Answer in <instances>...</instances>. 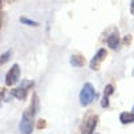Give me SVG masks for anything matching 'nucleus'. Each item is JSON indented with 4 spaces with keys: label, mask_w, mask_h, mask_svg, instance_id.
<instances>
[{
    "label": "nucleus",
    "mask_w": 134,
    "mask_h": 134,
    "mask_svg": "<svg viewBox=\"0 0 134 134\" xmlns=\"http://www.w3.org/2000/svg\"><path fill=\"white\" fill-rule=\"evenodd\" d=\"M97 97V93H95V88L91 83H85L82 90H81V94H79V100H81V105L82 106H87L93 102V99Z\"/></svg>",
    "instance_id": "1"
},
{
    "label": "nucleus",
    "mask_w": 134,
    "mask_h": 134,
    "mask_svg": "<svg viewBox=\"0 0 134 134\" xmlns=\"http://www.w3.org/2000/svg\"><path fill=\"white\" fill-rule=\"evenodd\" d=\"M19 129H20L21 134H31L32 133V129H34V114L31 113L30 110H26L23 113Z\"/></svg>",
    "instance_id": "2"
},
{
    "label": "nucleus",
    "mask_w": 134,
    "mask_h": 134,
    "mask_svg": "<svg viewBox=\"0 0 134 134\" xmlns=\"http://www.w3.org/2000/svg\"><path fill=\"white\" fill-rule=\"evenodd\" d=\"M32 86H34V81L26 79V81L21 82V85H20L18 88L11 90V94H12L16 99L23 100V99H26V97H27V94H28V90H30V88H32Z\"/></svg>",
    "instance_id": "3"
},
{
    "label": "nucleus",
    "mask_w": 134,
    "mask_h": 134,
    "mask_svg": "<svg viewBox=\"0 0 134 134\" xmlns=\"http://www.w3.org/2000/svg\"><path fill=\"white\" fill-rule=\"evenodd\" d=\"M19 76H20V67H19V64H14L5 75V85L14 86L19 81Z\"/></svg>",
    "instance_id": "4"
},
{
    "label": "nucleus",
    "mask_w": 134,
    "mask_h": 134,
    "mask_svg": "<svg viewBox=\"0 0 134 134\" xmlns=\"http://www.w3.org/2000/svg\"><path fill=\"white\" fill-rule=\"evenodd\" d=\"M97 124H98V115L88 114V117L83 122V134H93Z\"/></svg>",
    "instance_id": "5"
},
{
    "label": "nucleus",
    "mask_w": 134,
    "mask_h": 134,
    "mask_svg": "<svg viewBox=\"0 0 134 134\" xmlns=\"http://www.w3.org/2000/svg\"><path fill=\"white\" fill-rule=\"evenodd\" d=\"M107 57V51L105 50V48H100L95 55H94V58L91 59V62H90V69L91 70H98L99 69V66H100V63H102L103 60H105V58Z\"/></svg>",
    "instance_id": "6"
},
{
    "label": "nucleus",
    "mask_w": 134,
    "mask_h": 134,
    "mask_svg": "<svg viewBox=\"0 0 134 134\" xmlns=\"http://www.w3.org/2000/svg\"><path fill=\"white\" fill-rule=\"evenodd\" d=\"M118 43H119V35H118V32H113L111 35L107 38V46L110 48H113L115 50L118 47Z\"/></svg>",
    "instance_id": "7"
},
{
    "label": "nucleus",
    "mask_w": 134,
    "mask_h": 134,
    "mask_svg": "<svg viewBox=\"0 0 134 134\" xmlns=\"http://www.w3.org/2000/svg\"><path fill=\"white\" fill-rule=\"evenodd\" d=\"M70 63L72 67H82L85 64V58L82 57L81 54H75V55H71V59H70Z\"/></svg>",
    "instance_id": "8"
},
{
    "label": "nucleus",
    "mask_w": 134,
    "mask_h": 134,
    "mask_svg": "<svg viewBox=\"0 0 134 134\" xmlns=\"http://www.w3.org/2000/svg\"><path fill=\"white\" fill-rule=\"evenodd\" d=\"M119 121H121V124H124V125L131 124V122H134V113L124 111V113H121V115H119Z\"/></svg>",
    "instance_id": "9"
},
{
    "label": "nucleus",
    "mask_w": 134,
    "mask_h": 134,
    "mask_svg": "<svg viewBox=\"0 0 134 134\" xmlns=\"http://www.w3.org/2000/svg\"><path fill=\"white\" fill-rule=\"evenodd\" d=\"M11 55H12V50H8V51H5L4 54L0 55V66L5 64V63L11 59Z\"/></svg>",
    "instance_id": "10"
},
{
    "label": "nucleus",
    "mask_w": 134,
    "mask_h": 134,
    "mask_svg": "<svg viewBox=\"0 0 134 134\" xmlns=\"http://www.w3.org/2000/svg\"><path fill=\"white\" fill-rule=\"evenodd\" d=\"M19 21H20V23H23V24H27V26H34V27H38V26H39L38 21L31 20V19H27L26 16H21V18L19 19Z\"/></svg>",
    "instance_id": "11"
},
{
    "label": "nucleus",
    "mask_w": 134,
    "mask_h": 134,
    "mask_svg": "<svg viewBox=\"0 0 134 134\" xmlns=\"http://www.w3.org/2000/svg\"><path fill=\"white\" fill-rule=\"evenodd\" d=\"M113 91H114L113 85H107V86L105 87V90H103V94H105V97H109V95L113 94Z\"/></svg>",
    "instance_id": "12"
},
{
    "label": "nucleus",
    "mask_w": 134,
    "mask_h": 134,
    "mask_svg": "<svg viewBox=\"0 0 134 134\" xmlns=\"http://www.w3.org/2000/svg\"><path fill=\"white\" fill-rule=\"evenodd\" d=\"M3 3H4V0H0V30H2V23H3V14H2Z\"/></svg>",
    "instance_id": "13"
},
{
    "label": "nucleus",
    "mask_w": 134,
    "mask_h": 134,
    "mask_svg": "<svg viewBox=\"0 0 134 134\" xmlns=\"http://www.w3.org/2000/svg\"><path fill=\"white\" fill-rule=\"evenodd\" d=\"M100 106H102V107H107V106H109V97H103Z\"/></svg>",
    "instance_id": "14"
},
{
    "label": "nucleus",
    "mask_w": 134,
    "mask_h": 134,
    "mask_svg": "<svg viewBox=\"0 0 134 134\" xmlns=\"http://www.w3.org/2000/svg\"><path fill=\"white\" fill-rule=\"evenodd\" d=\"M42 127H46V121L44 119H39L38 121V129H42Z\"/></svg>",
    "instance_id": "15"
},
{
    "label": "nucleus",
    "mask_w": 134,
    "mask_h": 134,
    "mask_svg": "<svg viewBox=\"0 0 134 134\" xmlns=\"http://www.w3.org/2000/svg\"><path fill=\"white\" fill-rule=\"evenodd\" d=\"M130 42H131V36L130 35H126L125 39H124V44H125V46H127V44H130Z\"/></svg>",
    "instance_id": "16"
},
{
    "label": "nucleus",
    "mask_w": 134,
    "mask_h": 134,
    "mask_svg": "<svg viewBox=\"0 0 134 134\" xmlns=\"http://www.w3.org/2000/svg\"><path fill=\"white\" fill-rule=\"evenodd\" d=\"M4 94H5V90L3 87H0V102L3 100V98H4Z\"/></svg>",
    "instance_id": "17"
},
{
    "label": "nucleus",
    "mask_w": 134,
    "mask_h": 134,
    "mask_svg": "<svg viewBox=\"0 0 134 134\" xmlns=\"http://www.w3.org/2000/svg\"><path fill=\"white\" fill-rule=\"evenodd\" d=\"M130 12H131V15H134V0H131V4H130Z\"/></svg>",
    "instance_id": "18"
},
{
    "label": "nucleus",
    "mask_w": 134,
    "mask_h": 134,
    "mask_svg": "<svg viewBox=\"0 0 134 134\" xmlns=\"http://www.w3.org/2000/svg\"><path fill=\"white\" fill-rule=\"evenodd\" d=\"M5 3H14V2H16V0H4Z\"/></svg>",
    "instance_id": "19"
},
{
    "label": "nucleus",
    "mask_w": 134,
    "mask_h": 134,
    "mask_svg": "<svg viewBox=\"0 0 134 134\" xmlns=\"http://www.w3.org/2000/svg\"><path fill=\"white\" fill-rule=\"evenodd\" d=\"M133 76H134V70H133Z\"/></svg>",
    "instance_id": "20"
},
{
    "label": "nucleus",
    "mask_w": 134,
    "mask_h": 134,
    "mask_svg": "<svg viewBox=\"0 0 134 134\" xmlns=\"http://www.w3.org/2000/svg\"><path fill=\"white\" fill-rule=\"evenodd\" d=\"M133 113H134V107H133Z\"/></svg>",
    "instance_id": "21"
},
{
    "label": "nucleus",
    "mask_w": 134,
    "mask_h": 134,
    "mask_svg": "<svg viewBox=\"0 0 134 134\" xmlns=\"http://www.w3.org/2000/svg\"><path fill=\"white\" fill-rule=\"evenodd\" d=\"M97 134H98V133H97Z\"/></svg>",
    "instance_id": "22"
}]
</instances>
